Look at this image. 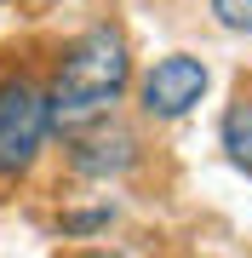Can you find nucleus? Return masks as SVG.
I'll use <instances>...</instances> for the list:
<instances>
[{"mask_svg": "<svg viewBox=\"0 0 252 258\" xmlns=\"http://www.w3.org/2000/svg\"><path fill=\"white\" fill-rule=\"evenodd\" d=\"M132 46L115 23H92L75 40L57 46V63L40 86H46L52 109V138H75L86 126L115 120V103L132 92Z\"/></svg>", "mask_w": 252, "mask_h": 258, "instance_id": "obj_1", "label": "nucleus"}, {"mask_svg": "<svg viewBox=\"0 0 252 258\" xmlns=\"http://www.w3.org/2000/svg\"><path fill=\"white\" fill-rule=\"evenodd\" d=\"M52 144V109H46V86L23 69L0 75V184H18L40 166Z\"/></svg>", "mask_w": 252, "mask_h": 258, "instance_id": "obj_2", "label": "nucleus"}, {"mask_svg": "<svg viewBox=\"0 0 252 258\" xmlns=\"http://www.w3.org/2000/svg\"><path fill=\"white\" fill-rule=\"evenodd\" d=\"M132 86H138V115L166 126V120H184V115L206 98L212 69H206L195 52H166V57H155Z\"/></svg>", "mask_w": 252, "mask_h": 258, "instance_id": "obj_3", "label": "nucleus"}, {"mask_svg": "<svg viewBox=\"0 0 252 258\" xmlns=\"http://www.w3.org/2000/svg\"><path fill=\"white\" fill-rule=\"evenodd\" d=\"M143 161V138L121 120H103V126H86L75 138H63V166L86 184H115V178L138 172Z\"/></svg>", "mask_w": 252, "mask_h": 258, "instance_id": "obj_4", "label": "nucleus"}, {"mask_svg": "<svg viewBox=\"0 0 252 258\" xmlns=\"http://www.w3.org/2000/svg\"><path fill=\"white\" fill-rule=\"evenodd\" d=\"M218 144H224L229 166H241V172L252 178V98H235L224 120H218Z\"/></svg>", "mask_w": 252, "mask_h": 258, "instance_id": "obj_5", "label": "nucleus"}, {"mask_svg": "<svg viewBox=\"0 0 252 258\" xmlns=\"http://www.w3.org/2000/svg\"><path fill=\"white\" fill-rule=\"evenodd\" d=\"M115 224V207L109 201H98V207H69L63 218H57V235H69V241H92V235H103Z\"/></svg>", "mask_w": 252, "mask_h": 258, "instance_id": "obj_6", "label": "nucleus"}, {"mask_svg": "<svg viewBox=\"0 0 252 258\" xmlns=\"http://www.w3.org/2000/svg\"><path fill=\"white\" fill-rule=\"evenodd\" d=\"M206 12H212L218 29H229V35H246V40H252V0H206Z\"/></svg>", "mask_w": 252, "mask_h": 258, "instance_id": "obj_7", "label": "nucleus"}]
</instances>
